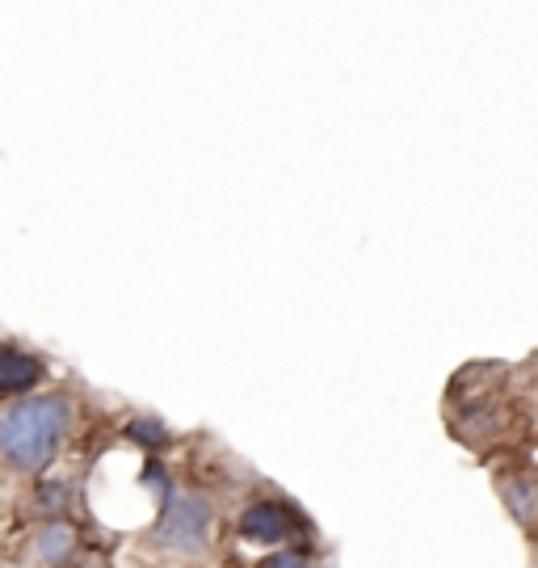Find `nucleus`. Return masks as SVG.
<instances>
[{
  "instance_id": "f257e3e1",
  "label": "nucleus",
  "mask_w": 538,
  "mask_h": 568,
  "mask_svg": "<svg viewBox=\"0 0 538 568\" xmlns=\"http://www.w3.org/2000/svg\"><path fill=\"white\" fill-rule=\"evenodd\" d=\"M77 429V405L68 392H34L0 400V471L42 476L60 459Z\"/></svg>"
},
{
  "instance_id": "f03ea898",
  "label": "nucleus",
  "mask_w": 538,
  "mask_h": 568,
  "mask_svg": "<svg viewBox=\"0 0 538 568\" xmlns=\"http://www.w3.org/2000/svg\"><path fill=\"white\" fill-rule=\"evenodd\" d=\"M220 535V509L202 488L173 485L160 497V514L148 530V548L164 560H202L215 548Z\"/></svg>"
},
{
  "instance_id": "7ed1b4c3",
  "label": "nucleus",
  "mask_w": 538,
  "mask_h": 568,
  "mask_svg": "<svg viewBox=\"0 0 538 568\" xmlns=\"http://www.w3.org/2000/svg\"><path fill=\"white\" fill-rule=\"evenodd\" d=\"M312 523L291 497H253L248 506L240 509L236 535L244 544H257V548H291L300 535H307Z\"/></svg>"
},
{
  "instance_id": "20e7f679",
  "label": "nucleus",
  "mask_w": 538,
  "mask_h": 568,
  "mask_svg": "<svg viewBox=\"0 0 538 568\" xmlns=\"http://www.w3.org/2000/svg\"><path fill=\"white\" fill-rule=\"evenodd\" d=\"M21 568H68L80 556V535L68 518L39 523L21 539Z\"/></svg>"
},
{
  "instance_id": "39448f33",
  "label": "nucleus",
  "mask_w": 538,
  "mask_h": 568,
  "mask_svg": "<svg viewBox=\"0 0 538 568\" xmlns=\"http://www.w3.org/2000/svg\"><path fill=\"white\" fill-rule=\"evenodd\" d=\"M47 379V363L39 354H30L26 345L4 342L0 345V400H18L34 396V387Z\"/></svg>"
},
{
  "instance_id": "423d86ee",
  "label": "nucleus",
  "mask_w": 538,
  "mask_h": 568,
  "mask_svg": "<svg viewBox=\"0 0 538 568\" xmlns=\"http://www.w3.org/2000/svg\"><path fill=\"white\" fill-rule=\"evenodd\" d=\"M514 471H497V493L505 509L518 518L526 530L538 527V467L535 464H509Z\"/></svg>"
},
{
  "instance_id": "0eeeda50",
  "label": "nucleus",
  "mask_w": 538,
  "mask_h": 568,
  "mask_svg": "<svg viewBox=\"0 0 538 568\" xmlns=\"http://www.w3.org/2000/svg\"><path fill=\"white\" fill-rule=\"evenodd\" d=\"M257 568H324V565H319L316 556L303 548V544H291V548L270 551V556H265Z\"/></svg>"
},
{
  "instance_id": "6e6552de",
  "label": "nucleus",
  "mask_w": 538,
  "mask_h": 568,
  "mask_svg": "<svg viewBox=\"0 0 538 568\" xmlns=\"http://www.w3.org/2000/svg\"><path fill=\"white\" fill-rule=\"evenodd\" d=\"M126 438H131V443H143V447H156V450L173 443V434L160 426L156 417H140V422H131V426H126Z\"/></svg>"
},
{
  "instance_id": "1a4fd4ad",
  "label": "nucleus",
  "mask_w": 538,
  "mask_h": 568,
  "mask_svg": "<svg viewBox=\"0 0 538 568\" xmlns=\"http://www.w3.org/2000/svg\"><path fill=\"white\" fill-rule=\"evenodd\" d=\"M9 509V493H4V485H0V514Z\"/></svg>"
},
{
  "instance_id": "9d476101",
  "label": "nucleus",
  "mask_w": 538,
  "mask_h": 568,
  "mask_svg": "<svg viewBox=\"0 0 538 568\" xmlns=\"http://www.w3.org/2000/svg\"><path fill=\"white\" fill-rule=\"evenodd\" d=\"M0 560H4V544H0Z\"/></svg>"
}]
</instances>
